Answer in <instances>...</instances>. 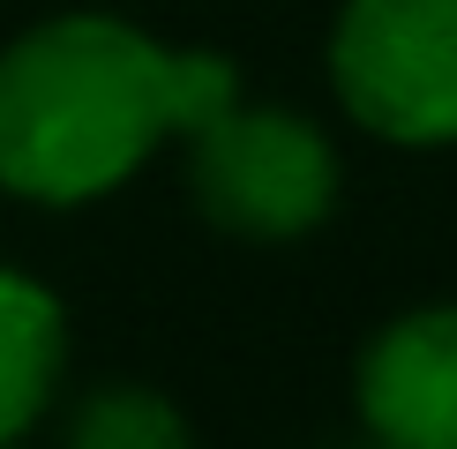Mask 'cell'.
<instances>
[{
    "label": "cell",
    "mask_w": 457,
    "mask_h": 449,
    "mask_svg": "<svg viewBox=\"0 0 457 449\" xmlns=\"http://www.w3.org/2000/svg\"><path fill=\"white\" fill-rule=\"evenodd\" d=\"M240 98V68L203 45H158L128 15H46L0 45V187L46 210L98 202L150 150Z\"/></svg>",
    "instance_id": "cell-1"
},
{
    "label": "cell",
    "mask_w": 457,
    "mask_h": 449,
    "mask_svg": "<svg viewBox=\"0 0 457 449\" xmlns=\"http://www.w3.org/2000/svg\"><path fill=\"white\" fill-rule=\"evenodd\" d=\"M68 374V307L37 277L0 270V442L30 435Z\"/></svg>",
    "instance_id": "cell-5"
},
{
    "label": "cell",
    "mask_w": 457,
    "mask_h": 449,
    "mask_svg": "<svg viewBox=\"0 0 457 449\" xmlns=\"http://www.w3.org/2000/svg\"><path fill=\"white\" fill-rule=\"evenodd\" d=\"M61 435L75 449H180L187 442V420L165 389H143V382H98L83 389V404L68 412Z\"/></svg>",
    "instance_id": "cell-6"
},
{
    "label": "cell",
    "mask_w": 457,
    "mask_h": 449,
    "mask_svg": "<svg viewBox=\"0 0 457 449\" xmlns=\"http://www.w3.org/2000/svg\"><path fill=\"white\" fill-rule=\"evenodd\" d=\"M330 90L390 150L457 143V0H345L330 23Z\"/></svg>",
    "instance_id": "cell-3"
},
{
    "label": "cell",
    "mask_w": 457,
    "mask_h": 449,
    "mask_svg": "<svg viewBox=\"0 0 457 449\" xmlns=\"http://www.w3.org/2000/svg\"><path fill=\"white\" fill-rule=\"evenodd\" d=\"M353 412L390 449H457V299L405 307L360 345Z\"/></svg>",
    "instance_id": "cell-4"
},
{
    "label": "cell",
    "mask_w": 457,
    "mask_h": 449,
    "mask_svg": "<svg viewBox=\"0 0 457 449\" xmlns=\"http://www.w3.org/2000/svg\"><path fill=\"white\" fill-rule=\"evenodd\" d=\"M187 202L203 210V224L233 240H308L315 224H330L345 165L337 143L322 135L308 112L293 105H225L203 127H187Z\"/></svg>",
    "instance_id": "cell-2"
}]
</instances>
